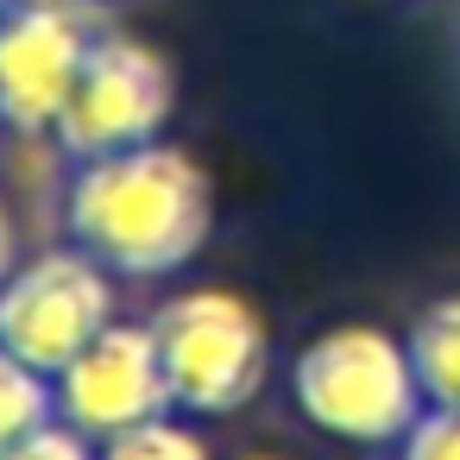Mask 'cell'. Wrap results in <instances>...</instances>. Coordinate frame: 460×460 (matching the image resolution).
<instances>
[{"mask_svg": "<svg viewBox=\"0 0 460 460\" xmlns=\"http://www.w3.org/2000/svg\"><path fill=\"white\" fill-rule=\"evenodd\" d=\"M64 227L114 278L158 284L196 265L215 234V183L196 152L146 139L127 152L76 158L64 183Z\"/></svg>", "mask_w": 460, "mask_h": 460, "instance_id": "obj_1", "label": "cell"}, {"mask_svg": "<svg viewBox=\"0 0 460 460\" xmlns=\"http://www.w3.org/2000/svg\"><path fill=\"white\" fill-rule=\"evenodd\" d=\"M290 397L309 429L347 447H397L429 410L410 341L378 322H334L290 359Z\"/></svg>", "mask_w": 460, "mask_h": 460, "instance_id": "obj_2", "label": "cell"}, {"mask_svg": "<svg viewBox=\"0 0 460 460\" xmlns=\"http://www.w3.org/2000/svg\"><path fill=\"white\" fill-rule=\"evenodd\" d=\"M171 410L183 416H234L271 378V328L252 296L227 284H183L152 315Z\"/></svg>", "mask_w": 460, "mask_h": 460, "instance_id": "obj_3", "label": "cell"}, {"mask_svg": "<svg viewBox=\"0 0 460 460\" xmlns=\"http://www.w3.org/2000/svg\"><path fill=\"white\" fill-rule=\"evenodd\" d=\"M171 114H177V64L152 39L102 26L51 139L76 164V158H102V152L164 139Z\"/></svg>", "mask_w": 460, "mask_h": 460, "instance_id": "obj_4", "label": "cell"}, {"mask_svg": "<svg viewBox=\"0 0 460 460\" xmlns=\"http://www.w3.org/2000/svg\"><path fill=\"white\" fill-rule=\"evenodd\" d=\"M108 322H120L114 271L89 246H45L0 278V347L39 372H64Z\"/></svg>", "mask_w": 460, "mask_h": 460, "instance_id": "obj_5", "label": "cell"}, {"mask_svg": "<svg viewBox=\"0 0 460 460\" xmlns=\"http://www.w3.org/2000/svg\"><path fill=\"white\" fill-rule=\"evenodd\" d=\"M102 32L95 0H7L0 13V120L20 139H51Z\"/></svg>", "mask_w": 460, "mask_h": 460, "instance_id": "obj_6", "label": "cell"}, {"mask_svg": "<svg viewBox=\"0 0 460 460\" xmlns=\"http://www.w3.org/2000/svg\"><path fill=\"white\" fill-rule=\"evenodd\" d=\"M51 385H58V416L95 441L171 410L152 322H108L64 372H51Z\"/></svg>", "mask_w": 460, "mask_h": 460, "instance_id": "obj_7", "label": "cell"}, {"mask_svg": "<svg viewBox=\"0 0 460 460\" xmlns=\"http://www.w3.org/2000/svg\"><path fill=\"white\" fill-rule=\"evenodd\" d=\"M410 359L429 410H460V296H441L410 328Z\"/></svg>", "mask_w": 460, "mask_h": 460, "instance_id": "obj_8", "label": "cell"}, {"mask_svg": "<svg viewBox=\"0 0 460 460\" xmlns=\"http://www.w3.org/2000/svg\"><path fill=\"white\" fill-rule=\"evenodd\" d=\"M58 416V385L51 372H39L32 359H20L13 347H0V454L13 441H26L32 429H45Z\"/></svg>", "mask_w": 460, "mask_h": 460, "instance_id": "obj_9", "label": "cell"}, {"mask_svg": "<svg viewBox=\"0 0 460 460\" xmlns=\"http://www.w3.org/2000/svg\"><path fill=\"white\" fill-rule=\"evenodd\" d=\"M102 460H215V454H208L202 429L183 422V410H164L152 422H133V429L108 435L102 441Z\"/></svg>", "mask_w": 460, "mask_h": 460, "instance_id": "obj_10", "label": "cell"}, {"mask_svg": "<svg viewBox=\"0 0 460 460\" xmlns=\"http://www.w3.org/2000/svg\"><path fill=\"white\" fill-rule=\"evenodd\" d=\"M0 460H102V441H95V435H83L76 422L51 416L45 429H32L26 441H13Z\"/></svg>", "mask_w": 460, "mask_h": 460, "instance_id": "obj_11", "label": "cell"}, {"mask_svg": "<svg viewBox=\"0 0 460 460\" xmlns=\"http://www.w3.org/2000/svg\"><path fill=\"white\" fill-rule=\"evenodd\" d=\"M397 460H460V410H422L397 441Z\"/></svg>", "mask_w": 460, "mask_h": 460, "instance_id": "obj_12", "label": "cell"}, {"mask_svg": "<svg viewBox=\"0 0 460 460\" xmlns=\"http://www.w3.org/2000/svg\"><path fill=\"white\" fill-rule=\"evenodd\" d=\"M20 265V221H13V202L0 196V278Z\"/></svg>", "mask_w": 460, "mask_h": 460, "instance_id": "obj_13", "label": "cell"}, {"mask_svg": "<svg viewBox=\"0 0 460 460\" xmlns=\"http://www.w3.org/2000/svg\"><path fill=\"white\" fill-rule=\"evenodd\" d=\"M234 460H284V454H234Z\"/></svg>", "mask_w": 460, "mask_h": 460, "instance_id": "obj_14", "label": "cell"}, {"mask_svg": "<svg viewBox=\"0 0 460 460\" xmlns=\"http://www.w3.org/2000/svg\"><path fill=\"white\" fill-rule=\"evenodd\" d=\"M0 13H7V0H0Z\"/></svg>", "mask_w": 460, "mask_h": 460, "instance_id": "obj_15", "label": "cell"}, {"mask_svg": "<svg viewBox=\"0 0 460 460\" xmlns=\"http://www.w3.org/2000/svg\"><path fill=\"white\" fill-rule=\"evenodd\" d=\"M0 133H7V120H0Z\"/></svg>", "mask_w": 460, "mask_h": 460, "instance_id": "obj_16", "label": "cell"}]
</instances>
